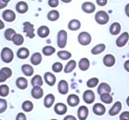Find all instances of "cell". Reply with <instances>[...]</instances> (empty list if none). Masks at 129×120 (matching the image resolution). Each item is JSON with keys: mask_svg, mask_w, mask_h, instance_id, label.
Listing matches in <instances>:
<instances>
[{"mask_svg": "<svg viewBox=\"0 0 129 120\" xmlns=\"http://www.w3.org/2000/svg\"><path fill=\"white\" fill-rule=\"evenodd\" d=\"M81 9L86 13H93L95 11V6L92 2H84L81 5Z\"/></svg>", "mask_w": 129, "mask_h": 120, "instance_id": "obj_12", "label": "cell"}, {"mask_svg": "<svg viewBox=\"0 0 129 120\" xmlns=\"http://www.w3.org/2000/svg\"><path fill=\"white\" fill-rule=\"evenodd\" d=\"M88 116V107L82 105L78 109V118L80 120H86Z\"/></svg>", "mask_w": 129, "mask_h": 120, "instance_id": "obj_15", "label": "cell"}, {"mask_svg": "<svg viewBox=\"0 0 129 120\" xmlns=\"http://www.w3.org/2000/svg\"><path fill=\"white\" fill-rule=\"evenodd\" d=\"M81 27V23L79 20H76V19H74V20H70L68 23V28L72 31H76L79 30Z\"/></svg>", "mask_w": 129, "mask_h": 120, "instance_id": "obj_23", "label": "cell"}, {"mask_svg": "<svg viewBox=\"0 0 129 120\" xmlns=\"http://www.w3.org/2000/svg\"><path fill=\"white\" fill-rule=\"evenodd\" d=\"M63 70V65L60 62H56L52 65V71L54 72H60Z\"/></svg>", "mask_w": 129, "mask_h": 120, "instance_id": "obj_42", "label": "cell"}, {"mask_svg": "<svg viewBox=\"0 0 129 120\" xmlns=\"http://www.w3.org/2000/svg\"><path fill=\"white\" fill-rule=\"evenodd\" d=\"M12 41L16 46H20V45H22L24 43V37L20 34H16L13 36Z\"/></svg>", "mask_w": 129, "mask_h": 120, "instance_id": "obj_35", "label": "cell"}, {"mask_svg": "<svg viewBox=\"0 0 129 120\" xmlns=\"http://www.w3.org/2000/svg\"><path fill=\"white\" fill-rule=\"evenodd\" d=\"M21 71L23 72V74L25 76H32L34 74V68H33L32 65H27V64H25L21 66Z\"/></svg>", "mask_w": 129, "mask_h": 120, "instance_id": "obj_28", "label": "cell"}, {"mask_svg": "<svg viewBox=\"0 0 129 120\" xmlns=\"http://www.w3.org/2000/svg\"><path fill=\"white\" fill-rule=\"evenodd\" d=\"M1 71H2V72H4L6 76H7L8 79L13 75V72H12V70L9 68V67H3V68L1 69Z\"/></svg>", "mask_w": 129, "mask_h": 120, "instance_id": "obj_44", "label": "cell"}, {"mask_svg": "<svg viewBox=\"0 0 129 120\" xmlns=\"http://www.w3.org/2000/svg\"><path fill=\"white\" fill-rule=\"evenodd\" d=\"M92 41V37L91 35H90L89 33L88 32H81L79 34V35H78V42H79V43L81 45H82V46H87V45H88L90 43H91Z\"/></svg>", "mask_w": 129, "mask_h": 120, "instance_id": "obj_4", "label": "cell"}, {"mask_svg": "<svg viewBox=\"0 0 129 120\" xmlns=\"http://www.w3.org/2000/svg\"><path fill=\"white\" fill-rule=\"evenodd\" d=\"M124 68H125V70L126 71V72H129V60H126V61L125 62V64H124Z\"/></svg>", "mask_w": 129, "mask_h": 120, "instance_id": "obj_52", "label": "cell"}, {"mask_svg": "<svg viewBox=\"0 0 129 120\" xmlns=\"http://www.w3.org/2000/svg\"><path fill=\"white\" fill-rule=\"evenodd\" d=\"M7 109V102L4 98H0V113H3Z\"/></svg>", "mask_w": 129, "mask_h": 120, "instance_id": "obj_43", "label": "cell"}, {"mask_svg": "<svg viewBox=\"0 0 129 120\" xmlns=\"http://www.w3.org/2000/svg\"><path fill=\"white\" fill-rule=\"evenodd\" d=\"M105 106L102 103H95L93 106V112L97 116H103L105 113Z\"/></svg>", "mask_w": 129, "mask_h": 120, "instance_id": "obj_18", "label": "cell"}, {"mask_svg": "<svg viewBox=\"0 0 129 120\" xmlns=\"http://www.w3.org/2000/svg\"><path fill=\"white\" fill-rule=\"evenodd\" d=\"M48 5L51 8H56L57 6H58L59 5V0H49Z\"/></svg>", "mask_w": 129, "mask_h": 120, "instance_id": "obj_45", "label": "cell"}, {"mask_svg": "<svg viewBox=\"0 0 129 120\" xmlns=\"http://www.w3.org/2000/svg\"><path fill=\"white\" fill-rule=\"evenodd\" d=\"M7 79H8L7 76H6V74H5L4 72H2V71L0 70V83L5 82V81H6Z\"/></svg>", "mask_w": 129, "mask_h": 120, "instance_id": "obj_48", "label": "cell"}, {"mask_svg": "<svg viewBox=\"0 0 129 120\" xmlns=\"http://www.w3.org/2000/svg\"><path fill=\"white\" fill-rule=\"evenodd\" d=\"M31 84L33 87H42L43 84V79L42 78V76L40 75H35L32 78V81H31Z\"/></svg>", "mask_w": 129, "mask_h": 120, "instance_id": "obj_33", "label": "cell"}, {"mask_svg": "<svg viewBox=\"0 0 129 120\" xmlns=\"http://www.w3.org/2000/svg\"><path fill=\"white\" fill-rule=\"evenodd\" d=\"M60 1H62L63 3H66V4H68V3L72 2V0H60Z\"/></svg>", "mask_w": 129, "mask_h": 120, "instance_id": "obj_55", "label": "cell"}, {"mask_svg": "<svg viewBox=\"0 0 129 120\" xmlns=\"http://www.w3.org/2000/svg\"><path fill=\"white\" fill-rule=\"evenodd\" d=\"M105 49H106L105 44H104V43H99V44L95 45V46L92 49L91 53L93 54V55H99V54L103 53V52L105 50Z\"/></svg>", "mask_w": 129, "mask_h": 120, "instance_id": "obj_30", "label": "cell"}, {"mask_svg": "<svg viewBox=\"0 0 129 120\" xmlns=\"http://www.w3.org/2000/svg\"><path fill=\"white\" fill-rule=\"evenodd\" d=\"M95 20L97 24L99 25H105L109 22L110 16L105 11H99L95 13Z\"/></svg>", "mask_w": 129, "mask_h": 120, "instance_id": "obj_2", "label": "cell"}, {"mask_svg": "<svg viewBox=\"0 0 129 120\" xmlns=\"http://www.w3.org/2000/svg\"><path fill=\"white\" fill-rule=\"evenodd\" d=\"M54 102H55V96H54V95L49 94V95H47L45 96L43 103H44V106L46 108H50L54 104Z\"/></svg>", "mask_w": 129, "mask_h": 120, "instance_id": "obj_31", "label": "cell"}, {"mask_svg": "<svg viewBox=\"0 0 129 120\" xmlns=\"http://www.w3.org/2000/svg\"><path fill=\"white\" fill-rule=\"evenodd\" d=\"M122 109V104L120 102H116L114 104L112 105V107L109 110V115L110 116H116L118 113L121 111Z\"/></svg>", "mask_w": 129, "mask_h": 120, "instance_id": "obj_13", "label": "cell"}, {"mask_svg": "<svg viewBox=\"0 0 129 120\" xmlns=\"http://www.w3.org/2000/svg\"><path fill=\"white\" fill-rule=\"evenodd\" d=\"M16 86L18 87V88L23 90L26 89L28 86V81L26 78L24 77H19L18 79H16Z\"/></svg>", "mask_w": 129, "mask_h": 120, "instance_id": "obj_21", "label": "cell"}, {"mask_svg": "<svg viewBox=\"0 0 129 120\" xmlns=\"http://www.w3.org/2000/svg\"><path fill=\"white\" fill-rule=\"evenodd\" d=\"M59 12L57 10H51L47 14V19H48L50 21H56L59 19Z\"/></svg>", "mask_w": 129, "mask_h": 120, "instance_id": "obj_32", "label": "cell"}, {"mask_svg": "<svg viewBox=\"0 0 129 120\" xmlns=\"http://www.w3.org/2000/svg\"><path fill=\"white\" fill-rule=\"evenodd\" d=\"M13 57H14V53L10 48L6 47L1 50V59L3 60L4 63H11L13 60Z\"/></svg>", "mask_w": 129, "mask_h": 120, "instance_id": "obj_1", "label": "cell"}, {"mask_svg": "<svg viewBox=\"0 0 129 120\" xmlns=\"http://www.w3.org/2000/svg\"><path fill=\"white\" fill-rule=\"evenodd\" d=\"M0 120H1V119H0Z\"/></svg>", "mask_w": 129, "mask_h": 120, "instance_id": "obj_61", "label": "cell"}, {"mask_svg": "<svg viewBox=\"0 0 129 120\" xmlns=\"http://www.w3.org/2000/svg\"><path fill=\"white\" fill-rule=\"evenodd\" d=\"M111 91V88L109 84L105 82L101 83L98 86V88H97V92H98L99 95H103V94H110Z\"/></svg>", "mask_w": 129, "mask_h": 120, "instance_id": "obj_16", "label": "cell"}, {"mask_svg": "<svg viewBox=\"0 0 129 120\" xmlns=\"http://www.w3.org/2000/svg\"><path fill=\"white\" fill-rule=\"evenodd\" d=\"M16 120H27V116H26V115L23 112H20L17 115Z\"/></svg>", "mask_w": 129, "mask_h": 120, "instance_id": "obj_47", "label": "cell"}, {"mask_svg": "<svg viewBox=\"0 0 129 120\" xmlns=\"http://www.w3.org/2000/svg\"><path fill=\"white\" fill-rule=\"evenodd\" d=\"M100 99L105 104H110L112 102L113 98L110 94H103V95H100Z\"/></svg>", "mask_w": 129, "mask_h": 120, "instance_id": "obj_38", "label": "cell"}, {"mask_svg": "<svg viewBox=\"0 0 129 120\" xmlns=\"http://www.w3.org/2000/svg\"><path fill=\"white\" fill-rule=\"evenodd\" d=\"M50 120H57V119H50Z\"/></svg>", "mask_w": 129, "mask_h": 120, "instance_id": "obj_58", "label": "cell"}, {"mask_svg": "<svg viewBox=\"0 0 129 120\" xmlns=\"http://www.w3.org/2000/svg\"><path fill=\"white\" fill-rule=\"evenodd\" d=\"M57 43L58 48L64 49L67 43V32L66 30H60L57 33Z\"/></svg>", "mask_w": 129, "mask_h": 120, "instance_id": "obj_3", "label": "cell"}, {"mask_svg": "<svg viewBox=\"0 0 129 120\" xmlns=\"http://www.w3.org/2000/svg\"><path fill=\"white\" fill-rule=\"evenodd\" d=\"M3 28H5V23L2 20H0V30Z\"/></svg>", "mask_w": 129, "mask_h": 120, "instance_id": "obj_54", "label": "cell"}, {"mask_svg": "<svg viewBox=\"0 0 129 120\" xmlns=\"http://www.w3.org/2000/svg\"><path fill=\"white\" fill-rule=\"evenodd\" d=\"M33 109H34V105H33V102L31 101H25L22 103V109L26 112H30Z\"/></svg>", "mask_w": 129, "mask_h": 120, "instance_id": "obj_36", "label": "cell"}, {"mask_svg": "<svg viewBox=\"0 0 129 120\" xmlns=\"http://www.w3.org/2000/svg\"><path fill=\"white\" fill-rule=\"evenodd\" d=\"M33 1H36V0H33Z\"/></svg>", "mask_w": 129, "mask_h": 120, "instance_id": "obj_59", "label": "cell"}, {"mask_svg": "<svg viewBox=\"0 0 129 120\" xmlns=\"http://www.w3.org/2000/svg\"><path fill=\"white\" fill-rule=\"evenodd\" d=\"M121 31V25L118 22H114L110 27V33L112 35H118Z\"/></svg>", "mask_w": 129, "mask_h": 120, "instance_id": "obj_25", "label": "cell"}, {"mask_svg": "<svg viewBox=\"0 0 129 120\" xmlns=\"http://www.w3.org/2000/svg\"><path fill=\"white\" fill-rule=\"evenodd\" d=\"M120 119L123 120H129V111H124L120 114Z\"/></svg>", "mask_w": 129, "mask_h": 120, "instance_id": "obj_46", "label": "cell"}, {"mask_svg": "<svg viewBox=\"0 0 129 120\" xmlns=\"http://www.w3.org/2000/svg\"><path fill=\"white\" fill-rule=\"evenodd\" d=\"M76 65H77V64H76L75 60H70V61L67 62V64L64 66V72L66 73H70L76 68Z\"/></svg>", "mask_w": 129, "mask_h": 120, "instance_id": "obj_29", "label": "cell"}, {"mask_svg": "<svg viewBox=\"0 0 129 120\" xmlns=\"http://www.w3.org/2000/svg\"><path fill=\"white\" fill-rule=\"evenodd\" d=\"M7 6H8V4H6V2H4L3 0H0V10H2V9H4V8H6Z\"/></svg>", "mask_w": 129, "mask_h": 120, "instance_id": "obj_50", "label": "cell"}, {"mask_svg": "<svg viewBox=\"0 0 129 120\" xmlns=\"http://www.w3.org/2000/svg\"><path fill=\"white\" fill-rule=\"evenodd\" d=\"M67 103L71 106V107H75L80 103V98L77 95L72 94L67 97Z\"/></svg>", "mask_w": 129, "mask_h": 120, "instance_id": "obj_20", "label": "cell"}, {"mask_svg": "<svg viewBox=\"0 0 129 120\" xmlns=\"http://www.w3.org/2000/svg\"><path fill=\"white\" fill-rule=\"evenodd\" d=\"M125 14H126V16L129 18V4H127L126 6H125Z\"/></svg>", "mask_w": 129, "mask_h": 120, "instance_id": "obj_53", "label": "cell"}, {"mask_svg": "<svg viewBox=\"0 0 129 120\" xmlns=\"http://www.w3.org/2000/svg\"><path fill=\"white\" fill-rule=\"evenodd\" d=\"M54 110L57 115H64L67 113V107L66 104L62 103V102H58L55 105L54 107Z\"/></svg>", "mask_w": 129, "mask_h": 120, "instance_id": "obj_19", "label": "cell"}, {"mask_svg": "<svg viewBox=\"0 0 129 120\" xmlns=\"http://www.w3.org/2000/svg\"><path fill=\"white\" fill-rule=\"evenodd\" d=\"M108 3V0H96V4L99 6H105Z\"/></svg>", "mask_w": 129, "mask_h": 120, "instance_id": "obj_49", "label": "cell"}, {"mask_svg": "<svg viewBox=\"0 0 129 120\" xmlns=\"http://www.w3.org/2000/svg\"><path fill=\"white\" fill-rule=\"evenodd\" d=\"M3 1H4V2H6V4H8V3H9L10 1H11V0H3Z\"/></svg>", "mask_w": 129, "mask_h": 120, "instance_id": "obj_57", "label": "cell"}, {"mask_svg": "<svg viewBox=\"0 0 129 120\" xmlns=\"http://www.w3.org/2000/svg\"><path fill=\"white\" fill-rule=\"evenodd\" d=\"M37 34L41 38H46L50 34V28L47 26H41L37 29Z\"/></svg>", "mask_w": 129, "mask_h": 120, "instance_id": "obj_24", "label": "cell"}, {"mask_svg": "<svg viewBox=\"0 0 129 120\" xmlns=\"http://www.w3.org/2000/svg\"><path fill=\"white\" fill-rule=\"evenodd\" d=\"M129 41V34L127 32H124L118 37L116 40V45L118 48H122L124 47Z\"/></svg>", "mask_w": 129, "mask_h": 120, "instance_id": "obj_6", "label": "cell"}, {"mask_svg": "<svg viewBox=\"0 0 129 120\" xmlns=\"http://www.w3.org/2000/svg\"><path fill=\"white\" fill-rule=\"evenodd\" d=\"M16 31L14 30V29L13 28H8L6 30V32H5V37H6V39L7 40V41H12L13 38V36L16 34Z\"/></svg>", "mask_w": 129, "mask_h": 120, "instance_id": "obj_39", "label": "cell"}, {"mask_svg": "<svg viewBox=\"0 0 129 120\" xmlns=\"http://www.w3.org/2000/svg\"><path fill=\"white\" fill-rule=\"evenodd\" d=\"M23 31L26 34V35L28 38L32 39V38L35 37L36 34H35V27L32 23L28 21H26L23 23Z\"/></svg>", "mask_w": 129, "mask_h": 120, "instance_id": "obj_5", "label": "cell"}, {"mask_svg": "<svg viewBox=\"0 0 129 120\" xmlns=\"http://www.w3.org/2000/svg\"><path fill=\"white\" fill-rule=\"evenodd\" d=\"M57 90L61 95H67L69 91V85L67 81L64 79L59 81L58 85H57Z\"/></svg>", "mask_w": 129, "mask_h": 120, "instance_id": "obj_10", "label": "cell"}, {"mask_svg": "<svg viewBox=\"0 0 129 120\" xmlns=\"http://www.w3.org/2000/svg\"><path fill=\"white\" fill-rule=\"evenodd\" d=\"M119 120H123V119H119Z\"/></svg>", "mask_w": 129, "mask_h": 120, "instance_id": "obj_60", "label": "cell"}, {"mask_svg": "<svg viewBox=\"0 0 129 120\" xmlns=\"http://www.w3.org/2000/svg\"><path fill=\"white\" fill-rule=\"evenodd\" d=\"M95 95L92 90H86V91L83 93V100L86 103L91 104L95 102Z\"/></svg>", "mask_w": 129, "mask_h": 120, "instance_id": "obj_8", "label": "cell"}, {"mask_svg": "<svg viewBox=\"0 0 129 120\" xmlns=\"http://www.w3.org/2000/svg\"><path fill=\"white\" fill-rule=\"evenodd\" d=\"M31 95L35 99H41L43 96V90L42 87H33L31 90Z\"/></svg>", "mask_w": 129, "mask_h": 120, "instance_id": "obj_14", "label": "cell"}, {"mask_svg": "<svg viewBox=\"0 0 129 120\" xmlns=\"http://www.w3.org/2000/svg\"><path fill=\"white\" fill-rule=\"evenodd\" d=\"M126 104H127V106L129 107V96L127 97V99H126Z\"/></svg>", "mask_w": 129, "mask_h": 120, "instance_id": "obj_56", "label": "cell"}, {"mask_svg": "<svg viewBox=\"0 0 129 120\" xmlns=\"http://www.w3.org/2000/svg\"><path fill=\"white\" fill-rule=\"evenodd\" d=\"M57 57L61 59V60H68L72 57L71 52L67 51V50H60L57 52Z\"/></svg>", "mask_w": 129, "mask_h": 120, "instance_id": "obj_34", "label": "cell"}, {"mask_svg": "<svg viewBox=\"0 0 129 120\" xmlns=\"http://www.w3.org/2000/svg\"><path fill=\"white\" fill-rule=\"evenodd\" d=\"M29 54H30L29 50H28V49H27V48H24V47L19 49L18 51H17V56H18V57L20 59L27 58V57H29Z\"/></svg>", "mask_w": 129, "mask_h": 120, "instance_id": "obj_27", "label": "cell"}, {"mask_svg": "<svg viewBox=\"0 0 129 120\" xmlns=\"http://www.w3.org/2000/svg\"><path fill=\"white\" fill-rule=\"evenodd\" d=\"M44 81H45V82L47 83V84L49 85V86H50V87H52V86H54L55 85V83H56V81H57V79H56V76L54 75L52 72H45V74H44Z\"/></svg>", "mask_w": 129, "mask_h": 120, "instance_id": "obj_17", "label": "cell"}, {"mask_svg": "<svg viewBox=\"0 0 129 120\" xmlns=\"http://www.w3.org/2000/svg\"><path fill=\"white\" fill-rule=\"evenodd\" d=\"M99 83V79L97 78H91L87 81V86L89 88H94L98 85Z\"/></svg>", "mask_w": 129, "mask_h": 120, "instance_id": "obj_41", "label": "cell"}, {"mask_svg": "<svg viewBox=\"0 0 129 120\" xmlns=\"http://www.w3.org/2000/svg\"><path fill=\"white\" fill-rule=\"evenodd\" d=\"M10 92V88L6 84H2L0 86V96L2 97H6L9 95Z\"/></svg>", "mask_w": 129, "mask_h": 120, "instance_id": "obj_40", "label": "cell"}, {"mask_svg": "<svg viewBox=\"0 0 129 120\" xmlns=\"http://www.w3.org/2000/svg\"><path fill=\"white\" fill-rule=\"evenodd\" d=\"M103 62H104V65L107 67H112L113 65L116 63V58L113 55L111 54H107L104 57L103 59Z\"/></svg>", "mask_w": 129, "mask_h": 120, "instance_id": "obj_11", "label": "cell"}, {"mask_svg": "<svg viewBox=\"0 0 129 120\" xmlns=\"http://www.w3.org/2000/svg\"><path fill=\"white\" fill-rule=\"evenodd\" d=\"M2 17H3V20L6 22H13L16 20V14H15V13L13 10H10V9L5 10L2 14Z\"/></svg>", "mask_w": 129, "mask_h": 120, "instance_id": "obj_7", "label": "cell"}, {"mask_svg": "<svg viewBox=\"0 0 129 120\" xmlns=\"http://www.w3.org/2000/svg\"><path fill=\"white\" fill-rule=\"evenodd\" d=\"M78 66H79V68L81 69V71H84V72L88 70V68H89V66H90L89 60H88L87 57H83V58H81L79 61Z\"/></svg>", "mask_w": 129, "mask_h": 120, "instance_id": "obj_22", "label": "cell"}, {"mask_svg": "<svg viewBox=\"0 0 129 120\" xmlns=\"http://www.w3.org/2000/svg\"><path fill=\"white\" fill-rule=\"evenodd\" d=\"M64 120H77V118L74 116H72V115H68L66 117L64 118Z\"/></svg>", "mask_w": 129, "mask_h": 120, "instance_id": "obj_51", "label": "cell"}, {"mask_svg": "<svg viewBox=\"0 0 129 120\" xmlns=\"http://www.w3.org/2000/svg\"><path fill=\"white\" fill-rule=\"evenodd\" d=\"M15 9H16L17 13H19L20 14H24L28 11V5L25 1H20L16 4Z\"/></svg>", "mask_w": 129, "mask_h": 120, "instance_id": "obj_9", "label": "cell"}, {"mask_svg": "<svg viewBox=\"0 0 129 120\" xmlns=\"http://www.w3.org/2000/svg\"><path fill=\"white\" fill-rule=\"evenodd\" d=\"M42 60H43L42 54L39 53V52H36V53H34L32 56H31L30 61H31V64H32V65H40Z\"/></svg>", "mask_w": 129, "mask_h": 120, "instance_id": "obj_26", "label": "cell"}, {"mask_svg": "<svg viewBox=\"0 0 129 120\" xmlns=\"http://www.w3.org/2000/svg\"><path fill=\"white\" fill-rule=\"evenodd\" d=\"M56 52V50L54 47L50 46V45H47V46L43 47V54L45 56H51L53 55Z\"/></svg>", "mask_w": 129, "mask_h": 120, "instance_id": "obj_37", "label": "cell"}]
</instances>
